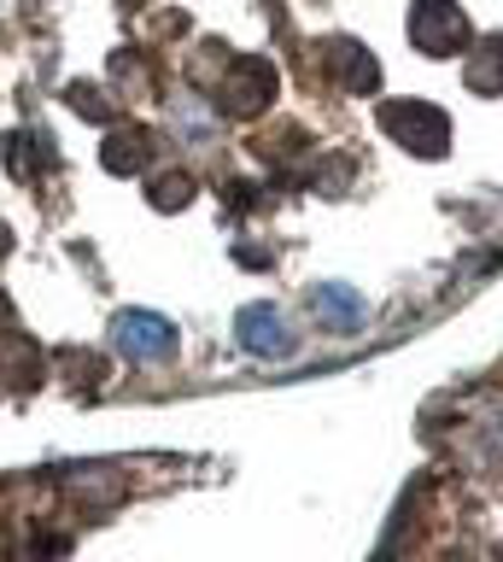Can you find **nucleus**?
Here are the masks:
<instances>
[{"instance_id":"1","label":"nucleus","mask_w":503,"mask_h":562,"mask_svg":"<svg viewBox=\"0 0 503 562\" xmlns=\"http://www.w3.org/2000/svg\"><path fill=\"white\" fill-rule=\"evenodd\" d=\"M112 340H117V351H129L135 363H159V358L176 351V328H170L164 316H152V311H124L117 328H112Z\"/></svg>"},{"instance_id":"2","label":"nucleus","mask_w":503,"mask_h":562,"mask_svg":"<svg viewBox=\"0 0 503 562\" xmlns=\"http://www.w3.org/2000/svg\"><path fill=\"white\" fill-rule=\"evenodd\" d=\"M235 340L252 351V358H287L293 351V334H287V316L275 305H247L235 316Z\"/></svg>"},{"instance_id":"3","label":"nucleus","mask_w":503,"mask_h":562,"mask_svg":"<svg viewBox=\"0 0 503 562\" xmlns=\"http://www.w3.org/2000/svg\"><path fill=\"white\" fill-rule=\"evenodd\" d=\"M310 305H317V316H322L334 334H357L363 323H369V299L352 293L345 281H328V288H317V299H310Z\"/></svg>"},{"instance_id":"4","label":"nucleus","mask_w":503,"mask_h":562,"mask_svg":"<svg viewBox=\"0 0 503 562\" xmlns=\"http://www.w3.org/2000/svg\"><path fill=\"white\" fill-rule=\"evenodd\" d=\"M450 30H457V12H450L445 0H422V7H415V42H422L427 53H450L445 47Z\"/></svg>"}]
</instances>
